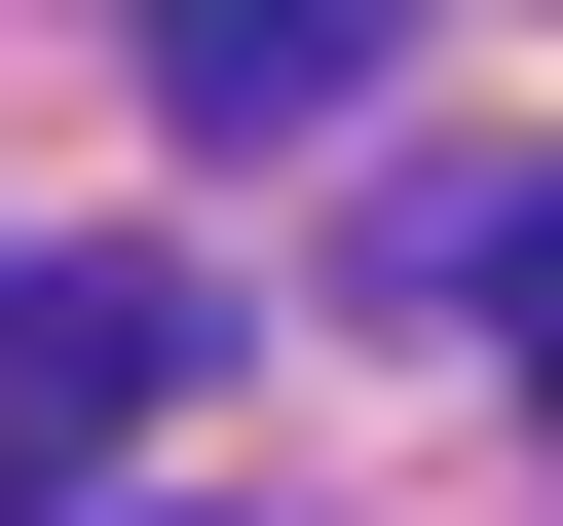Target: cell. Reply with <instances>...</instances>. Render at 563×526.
<instances>
[{
  "instance_id": "obj_1",
  "label": "cell",
  "mask_w": 563,
  "mask_h": 526,
  "mask_svg": "<svg viewBox=\"0 0 563 526\" xmlns=\"http://www.w3.org/2000/svg\"><path fill=\"white\" fill-rule=\"evenodd\" d=\"M151 376H188V263H0V526L113 489V451H151Z\"/></svg>"
},
{
  "instance_id": "obj_2",
  "label": "cell",
  "mask_w": 563,
  "mask_h": 526,
  "mask_svg": "<svg viewBox=\"0 0 563 526\" xmlns=\"http://www.w3.org/2000/svg\"><path fill=\"white\" fill-rule=\"evenodd\" d=\"M151 113H188V151H301V113H376V0H151Z\"/></svg>"
},
{
  "instance_id": "obj_3",
  "label": "cell",
  "mask_w": 563,
  "mask_h": 526,
  "mask_svg": "<svg viewBox=\"0 0 563 526\" xmlns=\"http://www.w3.org/2000/svg\"><path fill=\"white\" fill-rule=\"evenodd\" d=\"M451 302H488V376L563 414V188H488V226H451Z\"/></svg>"
}]
</instances>
